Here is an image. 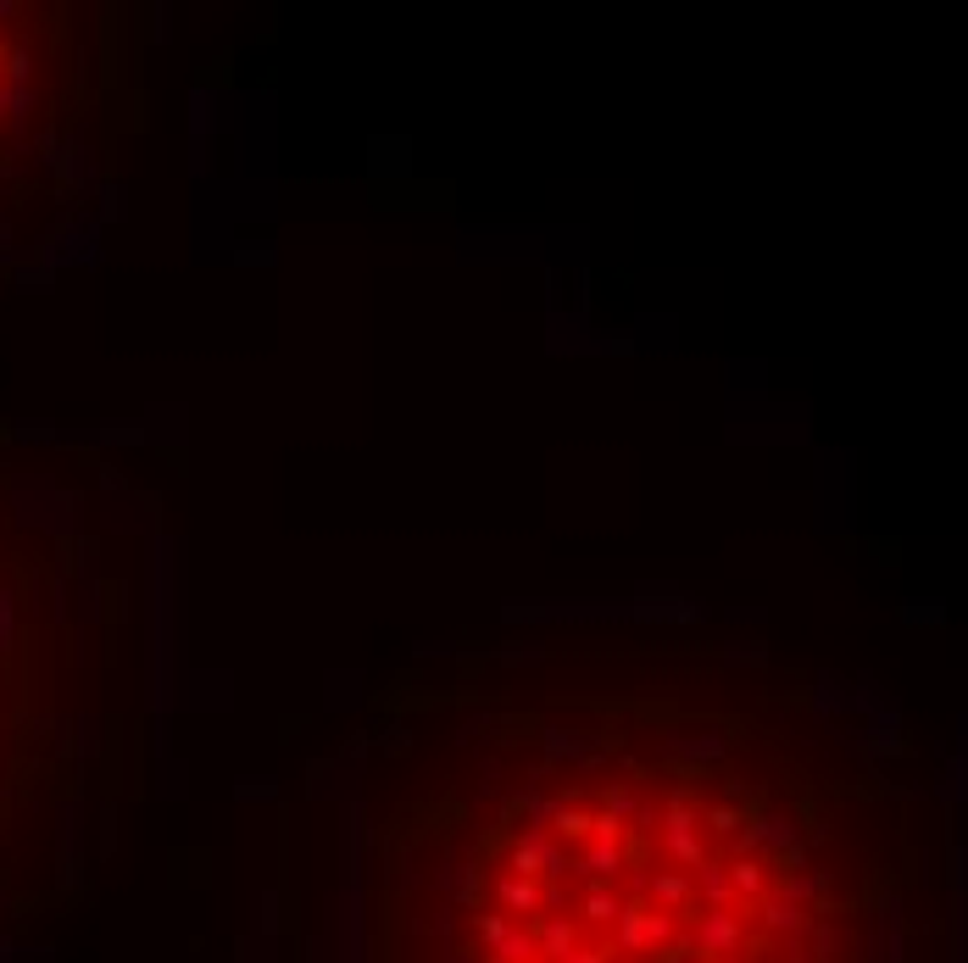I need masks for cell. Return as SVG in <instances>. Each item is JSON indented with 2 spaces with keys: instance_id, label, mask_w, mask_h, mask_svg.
I'll list each match as a JSON object with an SVG mask.
<instances>
[{
  "instance_id": "obj_1",
  "label": "cell",
  "mask_w": 968,
  "mask_h": 963,
  "mask_svg": "<svg viewBox=\"0 0 968 963\" xmlns=\"http://www.w3.org/2000/svg\"><path fill=\"white\" fill-rule=\"evenodd\" d=\"M451 958L835 963V908L791 813L718 774L607 763L479 830Z\"/></svg>"
}]
</instances>
